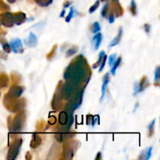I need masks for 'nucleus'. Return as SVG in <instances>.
<instances>
[{"label": "nucleus", "instance_id": "11", "mask_svg": "<svg viewBox=\"0 0 160 160\" xmlns=\"http://www.w3.org/2000/svg\"><path fill=\"white\" fill-rule=\"evenodd\" d=\"M23 92V88L17 84H13L10 87L7 95L12 98H20Z\"/></svg>", "mask_w": 160, "mask_h": 160}, {"label": "nucleus", "instance_id": "14", "mask_svg": "<svg viewBox=\"0 0 160 160\" xmlns=\"http://www.w3.org/2000/svg\"><path fill=\"white\" fill-rule=\"evenodd\" d=\"M24 43L26 44L28 46L31 47V48L35 47L38 44V38L37 37H36L35 34L33 32L30 33L29 36L24 40Z\"/></svg>", "mask_w": 160, "mask_h": 160}, {"label": "nucleus", "instance_id": "8", "mask_svg": "<svg viewBox=\"0 0 160 160\" xmlns=\"http://www.w3.org/2000/svg\"><path fill=\"white\" fill-rule=\"evenodd\" d=\"M0 23L6 28H12L14 25L13 13L6 11L0 14Z\"/></svg>", "mask_w": 160, "mask_h": 160}, {"label": "nucleus", "instance_id": "20", "mask_svg": "<svg viewBox=\"0 0 160 160\" xmlns=\"http://www.w3.org/2000/svg\"><path fill=\"white\" fill-rule=\"evenodd\" d=\"M68 121V114L66 111H62L59 114V123L61 126H66Z\"/></svg>", "mask_w": 160, "mask_h": 160}, {"label": "nucleus", "instance_id": "43", "mask_svg": "<svg viewBox=\"0 0 160 160\" xmlns=\"http://www.w3.org/2000/svg\"><path fill=\"white\" fill-rule=\"evenodd\" d=\"M43 120H42V121L38 122V123H37V129L38 130H42V128H43V126H44V123H43Z\"/></svg>", "mask_w": 160, "mask_h": 160}, {"label": "nucleus", "instance_id": "48", "mask_svg": "<svg viewBox=\"0 0 160 160\" xmlns=\"http://www.w3.org/2000/svg\"><path fill=\"white\" fill-rule=\"evenodd\" d=\"M65 12H66L65 9H63L62 10V12H61V13H60V15H59V17H63L64 15H65Z\"/></svg>", "mask_w": 160, "mask_h": 160}, {"label": "nucleus", "instance_id": "29", "mask_svg": "<svg viewBox=\"0 0 160 160\" xmlns=\"http://www.w3.org/2000/svg\"><path fill=\"white\" fill-rule=\"evenodd\" d=\"M109 3H106V4L104 5V6L102 7V11H101V14L102 16V17H107V14L108 12H109Z\"/></svg>", "mask_w": 160, "mask_h": 160}, {"label": "nucleus", "instance_id": "9", "mask_svg": "<svg viewBox=\"0 0 160 160\" xmlns=\"http://www.w3.org/2000/svg\"><path fill=\"white\" fill-rule=\"evenodd\" d=\"M74 134L73 133H70L69 131H58L55 134V138L57 142H63L70 140L74 137Z\"/></svg>", "mask_w": 160, "mask_h": 160}, {"label": "nucleus", "instance_id": "30", "mask_svg": "<svg viewBox=\"0 0 160 160\" xmlns=\"http://www.w3.org/2000/svg\"><path fill=\"white\" fill-rule=\"evenodd\" d=\"M100 29H101V27H100L99 23H98V22H95V23L92 24V28H91V31H92V33L96 34V33H98V31H100Z\"/></svg>", "mask_w": 160, "mask_h": 160}, {"label": "nucleus", "instance_id": "51", "mask_svg": "<svg viewBox=\"0 0 160 160\" xmlns=\"http://www.w3.org/2000/svg\"><path fill=\"white\" fill-rule=\"evenodd\" d=\"M114 1H117V0H114Z\"/></svg>", "mask_w": 160, "mask_h": 160}, {"label": "nucleus", "instance_id": "28", "mask_svg": "<svg viewBox=\"0 0 160 160\" xmlns=\"http://www.w3.org/2000/svg\"><path fill=\"white\" fill-rule=\"evenodd\" d=\"M130 11L131 12L133 16L137 15V5L134 0H131V6H130Z\"/></svg>", "mask_w": 160, "mask_h": 160}, {"label": "nucleus", "instance_id": "35", "mask_svg": "<svg viewBox=\"0 0 160 160\" xmlns=\"http://www.w3.org/2000/svg\"><path fill=\"white\" fill-rule=\"evenodd\" d=\"M99 0H97V1L95 2V4L89 9V13H92V12H94L97 9H98V7L99 6Z\"/></svg>", "mask_w": 160, "mask_h": 160}, {"label": "nucleus", "instance_id": "19", "mask_svg": "<svg viewBox=\"0 0 160 160\" xmlns=\"http://www.w3.org/2000/svg\"><path fill=\"white\" fill-rule=\"evenodd\" d=\"M9 77L4 73H0V88H6L9 84Z\"/></svg>", "mask_w": 160, "mask_h": 160}, {"label": "nucleus", "instance_id": "10", "mask_svg": "<svg viewBox=\"0 0 160 160\" xmlns=\"http://www.w3.org/2000/svg\"><path fill=\"white\" fill-rule=\"evenodd\" d=\"M10 45L11 50H12L14 53H23V45H22V42L20 38H14L10 41Z\"/></svg>", "mask_w": 160, "mask_h": 160}, {"label": "nucleus", "instance_id": "38", "mask_svg": "<svg viewBox=\"0 0 160 160\" xmlns=\"http://www.w3.org/2000/svg\"><path fill=\"white\" fill-rule=\"evenodd\" d=\"M117 59V54H112L109 56V66H112L113 65L114 62Z\"/></svg>", "mask_w": 160, "mask_h": 160}, {"label": "nucleus", "instance_id": "47", "mask_svg": "<svg viewBox=\"0 0 160 160\" xmlns=\"http://www.w3.org/2000/svg\"><path fill=\"white\" fill-rule=\"evenodd\" d=\"M102 159V154L101 152H98L97 153L96 158H95V160H100Z\"/></svg>", "mask_w": 160, "mask_h": 160}, {"label": "nucleus", "instance_id": "3", "mask_svg": "<svg viewBox=\"0 0 160 160\" xmlns=\"http://www.w3.org/2000/svg\"><path fill=\"white\" fill-rule=\"evenodd\" d=\"M9 130L12 133H18L23 129L25 122L24 111L21 110L17 112V116L13 119L9 117Z\"/></svg>", "mask_w": 160, "mask_h": 160}, {"label": "nucleus", "instance_id": "41", "mask_svg": "<svg viewBox=\"0 0 160 160\" xmlns=\"http://www.w3.org/2000/svg\"><path fill=\"white\" fill-rule=\"evenodd\" d=\"M56 117H50L49 120H48V123H49V124L53 125V124H55V123H56Z\"/></svg>", "mask_w": 160, "mask_h": 160}, {"label": "nucleus", "instance_id": "34", "mask_svg": "<svg viewBox=\"0 0 160 160\" xmlns=\"http://www.w3.org/2000/svg\"><path fill=\"white\" fill-rule=\"evenodd\" d=\"M73 14H74V9H73V7H71L70 8V12L68 13V15L66 17V22H67V23H69V22L71 20V19L73 18Z\"/></svg>", "mask_w": 160, "mask_h": 160}, {"label": "nucleus", "instance_id": "32", "mask_svg": "<svg viewBox=\"0 0 160 160\" xmlns=\"http://www.w3.org/2000/svg\"><path fill=\"white\" fill-rule=\"evenodd\" d=\"M152 152V147H149L147 150L145 151V156H144V159L148 160L151 158Z\"/></svg>", "mask_w": 160, "mask_h": 160}, {"label": "nucleus", "instance_id": "27", "mask_svg": "<svg viewBox=\"0 0 160 160\" xmlns=\"http://www.w3.org/2000/svg\"><path fill=\"white\" fill-rule=\"evenodd\" d=\"M155 123H156V120H153L148 125V137H152L155 132Z\"/></svg>", "mask_w": 160, "mask_h": 160}, {"label": "nucleus", "instance_id": "24", "mask_svg": "<svg viewBox=\"0 0 160 160\" xmlns=\"http://www.w3.org/2000/svg\"><path fill=\"white\" fill-rule=\"evenodd\" d=\"M78 52V47L76 46V45H74V46L71 47V48H70L68 50H67V52H66V57L67 58L70 57V56L76 54Z\"/></svg>", "mask_w": 160, "mask_h": 160}, {"label": "nucleus", "instance_id": "40", "mask_svg": "<svg viewBox=\"0 0 160 160\" xmlns=\"http://www.w3.org/2000/svg\"><path fill=\"white\" fill-rule=\"evenodd\" d=\"M114 20H115V18H114V14L113 12H112V11H110L109 15V22L110 23H112L114 22Z\"/></svg>", "mask_w": 160, "mask_h": 160}, {"label": "nucleus", "instance_id": "18", "mask_svg": "<svg viewBox=\"0 0 160 160\" xmlns=\"http://www.w3.org/2000/svg\"><path fill=\"white\" fill-rule=\"evenodd\" d=\"M149 85V83H148V79L145 76H144L143 78L141 80L140 83L138 84V93H140V92H143L145 88H146Z\"/></svg>", "mask_w": 160, "mask_h": 160}, {"label": "nucleus", "instance_id": "4", "mask_svg": "<svg viewBox=\"0 0 160 160\" xmlns=\"http://www.w3.org/2000/svg\"><path fill=\"white\" fill-rule=\"evenodd\" d=\"M79 88L80 85H78L70 80H67V82L61 84V93H62V99L69 100L72 98Z\"/></svg>", "mask_w": 160, "mask_h": 160}, {"label": "nucleus", "instance_id": "5", "mask_svg": "<svg viewBox=\"0 0 160 160\" xmlns=\"http://www.w3.org/2000/svg\"><path fill=\"white\" fill-rule=\"evenodd\" d=\"M23 140L21 138H16L12 144L10 145L8 151L7 159L8 160H14L18 156L20 152V148H21Z\"/></svg>", "mask_w": 160, "mask_h": 160}, {"label": "nucleus", "instance_id": "46", "mask_svg": "<svg viewBox=\"0 0 160 160\" xmlns=\"http://www.w3.org/2000/svg\"><path fill=\"white\" fill-rule=\"evenodd\" d=\"M97 121H98V116H96L95 119H93V123H92V126H94L95 124H96Z\"/></svg>", "mask_w": 160, "mask_h": 160}, {"label": "nucleus", "instance_id": "42", "mask_svg": "<svg viewBox=\"0 0 160 160\" xmlns=\"http://www.w3.org/2000/svg\"><path fill=\"white\" fill-rule=\"evenodd\" d=\"M144 29H145V32L146 33H149L150 32V29H151V26H150V24H148V23H145V25H144Z\"/></svg>", "mask_w": 160, "mask_h": 160}, {"label": "nucleus", "instance_id": "31", "mask_svg": "<svg viewBox=\"0 0 160 160\" xmlns=\"http://www.w3.org/2000/svg\"><path fill=\"white\" fill-rule=\"evenodd\" d=\"M56 48H57V45H55L54 46L52 47V48L51 49V51L47 54L46 58L48 59V60H50V59H52L53 57H54L55 53H56Z\"/></svg>", "mask_w": 160, "mask_h": 160}, {"label": "nucleus", "instance_id": "39", "mask_svg": "<svg viewBox=\"0 0 160 160\" xmlns=\"http://www.w3.org/2000/svg\"><path fill=\"white\" fill-rule=\"evenodd\" d=\"M86 122H87L88 125H92L93 123V116L88 115L86 117Z\"/></svg>", "mask_w": 160, "mask_h": 160}, {"label": "nucleus", "instance_id": "36", "mask_svg": "<svg viewBox=\"0 0 160 160\" xmlns=\"http://www.w3.org/2000/svg\"><path fill=\"white\" fill-rule=\"evenodd\" d=\"M106 59H107V56L106 55H104L102 58V60L101 64H100V67H99V72L101 73L103 70H104V67L106 66Z\"/></svg>", "mask_w": 160, "mask_h": 160}, {"label": "nucleus", "instance_id": "52", "mask_svg": "<svg viewBox=\"0 0 160 160\" xmlns=\"http://www.w3.org/2000/svg\"><path fill=\"white\" fill-rule=\"evenodd\" d=\"M0 95H1V93H0Z\"/></svg>", "mask_w": 160, "mask_h": 160}, {"label": "nucleus", "instance_id": "50", "mask_svg": "<svg viewBox=\"0 0 160 160\" xmlns=\"http://www.w3.org/2000/svg\"><path fill=\"white\" fill-rule=\"evenodd\" d=\"M101 1L104 2H107V1H109V0H101Z\"/></svg>", "mask_w": 160, "mask_h": 160}, {"label": "nucleus", "instance_id": "37", "mask_svg": "<svg viewBox=\"0 0 160 160\" xmlns=\"http://www.w3.org/2000/svg\"><path fill=\"white\" fill-rule=\"evenodd\" d=\"M160 79V67H156V70H155V81L156 82H159Z\"/></svg>", "mask_w": 160, "mask_h": 160}, {"label": "nucleus", "instance_id": "12", "mask_svg": "<svg viewBox=\"0 0 160 160\" xmlns=\"http://www.w3.org/2000/svg\"><path fill=\"white\" fill-rule=\"evenodd\" d=\"M14 24L20 25L27 20V16L23 12H17L13 13Z\"/></svg>", "mask_w": 160, "mask_h": 160}, {"label": "nucleus", "instance_id": "26", "mask_svg": "<svg viewBox=\"0 0 160 160\" xmlns=\"http://www.w3.org/2000/svg\"><path fill=\"white\" fill-rule=\"evenodd\" d=\"M104 55H105V52L104 51L100 52L99 55H98V61H97V62H95V64H93V65H92V68L96 69L97 67H99L100 64H101V62H102V58H103V56H104Z\"/></svg>", "mask_w": 160, "mask_h": 160}, {"label": "nucleus", "instance_id": "13", "mask_svg": "<svg viewBox=\"0 0 160 160\" xmlns=\"http://www.w3.org/2000/svg\"><path fill=\"white\" fill-rule=\"evenodd\" d=\"M42 139L40 136L38 135L36 133H34L32 134V138H31V144H30V147L33 149H35V148H38L41 145H42Z\"/></svg>", "mask_w": 160, "mask_h": 160}, {"label": "nucleus", "instance_id": "15", "mask_svg": "<svg viewBox=\"0 0 160 160\" xmlns=\"http://www.w3.org/2000/svg\"><path fill=\"white\" fill-rule=\"evenodd\" d=\"M109 81H110L109 73H106V74H105V76L103 77V83H102V96H101V98H100V101H102V99L104 98L105 94H106V87H107Z\"/></svg>", "mask_w": 160, "mask_h": 160}, {"label": "nucleus", "instance_id": "2", "mask_svg": "<svg viewBox=\"0 0 160 160\" xmlns=\"http://www.w3.org/2000/svg\"><path fill=\"white\" fill-rule=\"evenodd\" d=\"M3 105L9 112H18L24 108L25 100L23 98H12L6 94L3 98Z\"/></svg>", "mask_w": 160, "mask_h": 160}, {"label": "nucleus", "instance_id": "7", "mask_svg": "<svg viewBox=\"0 0 160 160\" xmlns=\"http://www.w3.org/2000/svg\"><path fill=\"white\" fill-rule=\"evenodd\" d=\"M61 84L62 82H59V86L57 87L56 91V93H55L54 96H53L52 102V107L54 111H58L59 109L61 106V102H62V93H61Z\"/></svg>", "mask_w": 160, "mask_h": 160}, {"label": "nucleus", "instance_id": "25", "mask_svg": "<svg viewBox=\"0 0 160 160\" xmlns=\"http://www.w3.org/2000/svg\"><path fill=\"white\" fill-rule=\"evenodd\" d=\"M34 1L39 6L42 7H46L52 2V0H34Z\"/></svg>", "mask_w": 160, "mask_h": 160}, {"label": "nucleus", "instance_id": "17", "mask_svg": "<svg viewBox=\"0 0 160 160\" xmlns=\"http://www.w3.org/2000/svg\"><path fill=\"white\" fill-rule=\"evenodd\" d=\"M122 35H123V29H122V28L120 27V28H119V32L118 34H117V35L110 42L109 47H113L116 46L117 45H118V44L120 43V40H121Z\"/></svg>", "mask_w": 160, "mask_h": 160}, {"label": "nucleus", "instance_id": "1", "mask_svg": "<svg viewBox=\"0 0 160 160\" xmlns=\"http://www.w3.org/2000/svg\"><path fill=\"white\" fill-rule=\"evenodd\" d=\"M91 70L87 60L83 55H79L66 69L63 78L67 81L70 80L78 85L82 83H88L91 79Z\"/></svg>", "mask_w": 160, "mask_h": 160}, {"label": "nucleus", "instance_id": "49", "mask_svg": "<svg viewBox=\"0 0 160 160\" xmlns=\"http://www.w3.org/2000/svg\"><path fill=\"white\" fill-rule=\"evenodd\" d=\"M16 1H17V0H7L8 2L10 3V4H12V3H14Z\"/></svg>", "mask_w": 160, "mask_h": 160}, {"label": "nucleus", "instance_id": "23", "mask_svg": "<svg viewBox=\"0 0 160 160\" xmlns=\"http://www.w3.org/2000/svg\"><path fill=\"white\" fill-rule=\"evenodd\" d=\"M121 60H122V58L120 56V57L117 58L116 61L114 62L113 67H112V69H111V70H110V73H112V75H115L116 71H117V69L118 68V67L120 66V62H121Z\"/></svg>", "mask_w": 160, "mask_h": 160}, {"label": "nucleus", "instance_id": "16", "mask_svg": "<svg viewBox=\"0 0 160 160\" xmlns=\"http://www.w3.org/2000/svg\"><path fill=\"white\" fill-rule=\"evenodd\" d=\"M110 10L112 11L113 14H115V16L117 17H121L123 14V9L122 8V6H120V4L119 2L113 3Z\"/></svg>", "mask_w": 160, "mask_h": 160}, {"label": "nucleus", "instance_id": "33", "mask_svg": "<svg viewBox=\"0 0 160 160\" xmlns=\"http://www.w3.org/2000/svg\"><path fill=\"white\" fill-rule=\"evenodd\" d=\"M9 9H10V8H9V6H8L6 2H4V1H2V0H0V10L6 12V11L9 10Z\"/></svg>", "mask_w": 160, "mask_h": 160}, {"label": "nucleus", "instance_id": "45", "mask_svg": "<svg viewBox=\"0 0 160 160\" xmlns=\"http://www.w3.org/2000/svg\"><path fill=\"white\" fill-rule=\"evenodd\" d=\"M71 2H70V1H67V2H64V5H63V6H64V8H67V7H69V6H70V4H71Z\"/></svg>", "mask_w": 160, "mask_h": 160}, {"label": "nucleus", "instance_id": "44", "mask_svg": "<svg viewBox=\"0 0 160 160\" xmlns=\"http://www.w3.org/2000/svg\"><path fill=\"white\" fill-rule=\"evenodd\" d=\"M31 153L29 152H28L26 153V156H25V159H26L27 160H31Z\"/></svg>", "mask_w": 160, "mask_h": 160}, {"label": "nucleus", "instance_id": "21", "mask_svg": "<svg viewBox=\"0 0 160 160\" xmlns=\"http://www.w3.org/2000/svg\"><path fill=\"white\" fill-rule=\"evenodd\" d=\"M102 34L101 33H96L95 36L93 37V42L95 44V49L97 50L99 48L100 45L102 43Z\"/></svg>", "mask_w": 160, "mask_h": 160}, {"label": "nucleus", "instance_id": "6", "mask_svg": "<svg viewBox=\"0 0 160 160\" xmlns=\"http://www.w3.org/2000/svg\"><path fill=\"white\" fill-rule=\"evenodd\" d=\"M78 147V142L77 141L67 142L63 145V159H71L74 156V152Z\"/></svg>", "mask_w": 160, "mask_h": 160}, {"label": "nucleus", "instance_id": "22", "mask_svg": "<svg viewBox=\"0 0 160 160\" xmlns=\"http://www.w3.org/2000/svg\"><path fill=\"white\" fill-rule=\"evenodd\" d=\"M0 44L2 45V49L5 52L7 53V54L10 53L11 52L10 45H9V44L6 42V40L4 38H0Z\"/></svg>", "mask_w": 160, "mask_h": 160}]
</instances>
